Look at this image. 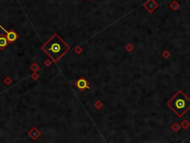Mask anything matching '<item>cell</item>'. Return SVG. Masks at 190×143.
Instances as JSON below:
<instances>
[{
    "label": "cell",
    "mask_w": 190,
    "mask_h": 143,
    "mask_svg": "<svg viewBox=\"0 0 190 143\" xmlns=\"http://www.w3.org/2000/svg\"><path fill=\"white\" fill-rule=\"evenodd\" d=\"M0 28H1L5 33H6V34H7V38H8V40L10 42H13V41H15L16 40H17V34L14 32V31H7L5 28H4L1 25H0Z\"/></svg>",
    "instance_id": "4"
},
{
    "label": "cell",
    "mask_w": 190,
    "mask_h": 143,
    "mask_svg": "<svg viewBox=\"0 0 190 143\" xmlns=\"http://www.w3.org/2000/svg\"><path fill=\"white\" fill-rule=\"evenodd\" d=\"M42 49L54 61H58L70 48L59 35L54 34L43 45Z\"/></svg>",
    "instance_id": "1"
},
{
    "label": "cell",
    "mask_w": 190,
    "mask_h": 143,
    "mask_svg": "<svg viewBox=\"0 0 190 143\" xmlns=\"http://www.w3.org/2000/svg\"><path fill=\"white\" fill-rule=\"evenodd\" d=\"M75 86L81 91L89 89V87H89V83H88V81L83 77H81L78 79L77 81L75 83Z\"/></svg>",
    "instance_id": "3"
},
{
    "label": "cell",
    "mask_w": 190,
    "mask_h": 143,
    "mask_svg": "<svg viewBox=\"0 0 190 143\" xmlns=\"http://www.w3.org/2000/svg\"><path fill=\"white\" fill-rule=\"evenodd\" d=\"M7 45H8V40L6 37L3 34H1V36H0V49H3Z\"/></svg>",
    "instance_id": "5"
},
{
    "label": "cell",
    "mask_w": 190,
    "mask_h": 143,
    "mask_svg": "<svg viewBox=\"0 0 190 143\" xmlns=\"http://www.w3.org/2000/svg\"><path fill=\"white\" fill-rule=\"evenodd\" d=\"M167 106L178 117H182L190 109V99L183 92L180 90L167 102Z\"/></svg>",
    "instance_id": "2"
}]
</instances>
